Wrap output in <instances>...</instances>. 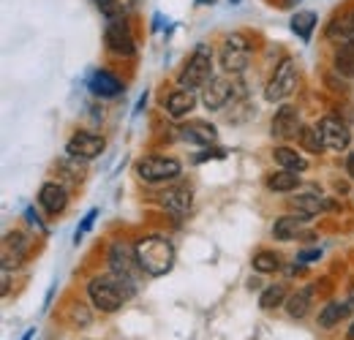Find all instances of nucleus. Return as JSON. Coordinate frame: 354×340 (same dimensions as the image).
Returning <instances> with one entry per match:
<instances>
[{
    "label": "nucleus",
    "instance_id": "nucleus-28",
    "mask_svg": "<svg viewBox=\"0 0 354 340\" xmlns=\"http://www.w3.org/2000/svg\"><path fill=\"white\" fill-rule=\"evenodd\" d=\"M98 11L106 17V22H118V19H126V8L120 0H95Z\"/></svg>",
    "mask_w": 354,
    "mask_h": 340
},
{
    "label": "nucleus",
    "instance_id": "nucleus-16",
    "mask_svg": "<svg viewBox=\"0 0 354 340\" xmlns=\"http://www.w3.org/2000/svg\"><path fill=\"white\" fill-rule=\"evenodd\" d=\"M88 87L90 93L98 95V98H115V95L123 93V82L109 71H93V77L88 79Z\"/></svg>",
    "mask_w": 354,
    "mask_h": 340
},
{
    "label": "nucleus",
    "instance_id": "nucleus-10",
    "mask_svg": "<svg viewBox=\"0 0 354 340\" xmlns=\"http://www.w3.org/2000/svg\"><path fill=\"white\" fill-rule=\"evenodd\" d=\"M300 131H303V120H300L297 106H289V104L278 106V112H275V117H272V123H270L272 139H278V142H289V139L300 136Z\"/></svg>",
    "mask_w": 354,
    "mask_h": 340
},
{
    "label": "nucleus",
    "instance_id": "nucleus-31",
    "mask_svg": "<svg viewBox=\"0 0 354 340\" xmlns=\"http://www.w3.org/2000/svg\"><path fill=\"white\" fill-rule=\"evenodd\" d=\"M71 319H74V321H82V324H90V313H88V308H85L82 302H77V305L71 308Z\"/></svg>",
    "mask_w": 354,
    "mask_h": 340
},
{
    "label": "nucleus",
    "instance_id": "nucleus-27",
    "mask_svg": "<svg viewBox=\"0 0 354 340\" xmlns=\"http://www.w3.org/2000/svg\"><path fill=\"white\" fill-rule=\"evenodd\" d=\"M327 39L335 44H346L354 41V25L352 19H335L330 28H327Z\"/></svg>",
    "mask_w": 354,
    "mask_h": 340
},
{
    "label": "nucleus",
    "instance_id": "nucleus-24",
    "mask_svg": "<svg viewBox=\"0 0 354 340\" xmlns=\"http://www.w3.org/2000/svg\"><path fill=\"white\" fill-rule=\"evenodd\" d=\"M310 305H313V289H300L286 299V313L292 319H303V316H308Z\"/></svg>",
    "mask_w": 354,
    "mask_h": 340
},
{
    "label": "nucleus",
    "instance_id": "nucleus-20",
    "mask_svg": "<svg viewBox=\"0 0 354 340\" xmlns=\"http://www.w3.org/2000/svg\"><path fill=\"white\" fill-rule=\"evenodd\" d=\"M289 202H292V207H295L297 213L308 215V218L319 215L322 210H333V207H335L333 202H327L324 196H316V193H303V196H295V199H289Z\"/></svg>",
    "mask_w": 354,
    "mask_h": 340
},
{
    "label": "nucleus",
    "instance_id": "nucleus-18",
    "mask_svg": "<svg viewBox=\"0 0 354 340\" xmlns=\"http://www.w3.org/2000/svg\"><path fill=\"white\" fill-rule=\"evenodd\" d=\"M272 161H275L281 169L297 171V174L308 169V158H306L303 153H297L295 147H286V144H281V147L272 150Z\"/></svg>",
    "mask_w": 354,
    "mask_h": 340
},
{
    "label": "nucleus",
    "instance_id": "nucleus-25",
    "mask_svg": "<svg viewBox=\"0 0 354 340\" xmlns=\"http://www.w3.org/2000/svg\"><path fill=\"white\" fill-rule=\"evenodd\" d=\"M313 28H316V14H313V11H297V14L292 17V33H295L297 39L310 41Z\"/></svg>",
    "mask_w": 354,
    "mask_h": 340
},
{
    "label": "nucleus",
    "instance_id": "nucleus-39",
    "mask_svg": "<svg viewBox=\"0 0 354 340\" xmlns=\"http://www.w3.org/2000/svg\"><path fill=\"white\" fill-rule=\"evenodd\" d=\"M229 3H240V0H229Z\"/></svg>",
    "mask_w": 354,
    "mask_h": 340
},
{
    "label": "nucleus",
    "instance_id": "nucleus-35",
    "mask_svg": "<svg viewBox=\"0 0 354 340\" xmlns=\"http://www.w3.org/2000/svg\"><path fill=\"white\" fill-rule=\"evenodd\" d=\"M349 174H352V177H354V153H352V155H349Z\"/></svg>",
    "mask_w": 354,
    "mask_h": 340
},
{
    "label": "nucleus",
    "instance_id": "nucleus-32",
    "mask_svg": "<svg viewBox=\"0 0 354 340\" xmlns=\"http://www.w3.org/2000/svg\"><path fill=\"white\" fill-rule=\"evenodd\" d=\"M319 251H303V254L297 256V261H300V264H310V261H316V258H319Z\"/></svg>",
    "mask_w": 354,
    "mask_h": 340
},
{
    "label": "nucleus",
    "instance_id": "nucleus-3",
    "mask_svg": "<svg viewBox=\"0 0 354 340\" xmlns=\"http://www.w3.org/2000/svg\"><path fill=\"white\" fill-rule=\"evenodd\" d=\"M213 79V52L199 44L194 49V55L188 57V63L183 66V71L177 74V87L183 90H202Z\"/></svg>",
    "mask_w": 354,
    "mask_h": 340
},
{
    "label": "nucleus",
    "instance_id": "nucleus-36",
    "mask_svg": "<svg viewBox=\"0 0 354 340\" xmlns=\"http://www.w3.org/2000/svg\"><path fill=\"white\" fill-rule=\"evenodd\" d=\"M33 335H36V332H33V330H30V332H28V335H25V338H22V340H30V338H33Z\"/></svg>",
    "mask_w": 354,
    "mask_h": 340
},
{
    "label": "nucleus",
    "instance_id": "nucleus-34",
    "mask_svg": "<svg viewBox=\"0 0 354 340\" xmlns=\"http://www.w3.org/2000/svg\"><path fill=\"white\" fill-rule=\"evenodd\" d=\"M25 218H28V220H30V223H33V226H36L39 232H44V223L39 220V215L33 213V210H25Z\"/></svg>",
    "mask_w": 354,
    "mask_h": 340
},
{
    "label": "nucleus",
    "instance_id": "nucleus-13",
    "mask_svg": "<svg viewBox=\"0 0 354 340\" xmlns=\"http://www.w3.org/2000/svg\"><path fill=\"white\" fill-rule=\"evenodd\" d=\"M39 205L46 210V215H60L68 207V191L57 182H44L39 191Z\"/></svg>",
    "mask_w": 354,
    "mask_h": 340
},
{
    "label": "nucleus",
    "instance_id": "nucleus-5",
    "mask_svg": "<svg viewBox=\"0 0 354 340\" xmlns=\"http://www.w3.org/2000/svg\"><path fill=\"white\" fill-rule=\"evenodd\" d=\"M183 174V167L175 158H167V155H147L136 164V177L142 182H150V185H158V182H172Z\"/></svg>",
    "mask_w": 354,
    "mask_h": 340
},
{
    "label": "nucleus",
    "instance_id": "nucleus-17",
    "mask_svg": "<svg viewBox=\"0 0 354 340\" xmlns=\"http://www.w3.org/2000/svg\"><path fill=\"white\" fill-rule=\"evenodd\" d=\"M180 136L185 142H191V144L207 147V144H213L218 139V131H216V126H210L205 120H191V123H185V126L180 128Z\"/></svg>",
    "mask_w": 354,
    "mask_h": 340
},
{
    "label": "nucleus",
    "instance_id": "nucleus-29",
    "mask_svg": "<svg viewBox=\"0 0 354 340\" xmlns=\"http://www.w3.org/2000/svg\"><path fill=\"white\" fill-rule=\"evenodd\" d=\"M281 267V256L272 254V251H259L254 256V270L257 272H275Z\"/></svg>",
    "mask_w": 354,
    "mask_h": 340
},
{
    "label": "nucleus",
    "instance_id": "nucleus-23",
    "mask_svg": "<svg viewBox=\"0 0 354 340\" xmlns=\"http://www.w3.org/2000/svg\"><path fill=\"white\" fill-rule=\"evenodd\" d=\"M333 66H335V71H338L341 77H346V79H354V41L341 44V46L335 49Z\"/></svg>",
    "mask_w": 354,
    "mask_h": 340
},
{
    "label": "nucleus",
    "instance_id": "nucleus-2",
    "mask_svg": "<svg viewBox=\"0 0 354 340\" xmlns=\"http://www.w3.org/2000/svg\"><path fill=\"white\" fill-rule=\"evenodd\" d=\"M133 292L115 275H95L88 283V297L95 310L101 313H115L123 308V302L131 297Z\"/></svg>",
    "mask_w": 354,
    "mask_h": 340
},
{
    "label": "nucleus",
    "instance_id": "nucleus-40",
    "mask_svg": "<svg viewBox=\"0 0 354 340\" xmlns=\"http://www.w3.org/2000/svg\"><path fill=\"white\" fill-rule=\"evenodd\" d=\"M352 25H354V17H352Z\"/></svg>",
    "mask_w": 354,
    "mask_h": 340
},
{
    "label": "nucleus",
    "instance_id": "nucleus-21",
    "mask_svg": "<svg viewBox=\"0 0 354 340\" xmlns=\"http://www.w3.org/2000/svg\"><path fill=\"white\" fill-rule=\"evenodd\" d=\"M270 191H275V193H292V191H297V185H300V174L297 171H272L270 177H267L265 182Z\"/></svg>",
    "mask_w": 354,
    "mask_h": 340
},
{
    "label": "nucleus",
    "instance_id": "nucleus-7",
    "mask_svg": "<svg viewBox=\"0 0 354 340\" xmlns=\"http://www.w3.org/2000/svg\"><path fill=\"white\" fill-rule=\"evenodd\" d=\"M295 87H297V66H295V60H283L278 68H275V74L270 77V82L265 87V98L270 104H278V101H286L292 93H295Z\"/></svg>",
    "mask_w": 354,
    "mask_h": 340
},
{
    "label": "nucleus",
    "instance_id": "nucleus-37",
    "mask_svg": "<svg viewBox=\"0 0 354 340\" xmlns=\"http://www.w3.org/2000/svg\"><path fill=\"white\" fill-rule=\"evenodd\" d=\"M349 340H354V324L349 327Z\"/></svg>",
    "mask_w": 354,
    "mask_h": 340
},
{
    "label": "nucleus",
    "instance_id": "nucleus-30",
    "mask_svg": "<svg viewBox=\"0 0 354 340\" xmlns=\"http://www.w3.org/2000/svg\"><path fill=\"white\" fill-rule=\"evenodd\" d=\"M95 218H98V210H90V213L85 215V220H82V226H80V229H77V234H74V243H77V245L82 243V237H85V234H88L90 229H93V223H95Z\"/></svg>",
    "mask_w": 354,
    "mask_h": 340
},
{
    "label": "nucleus",
    "instance_id": "nucleus-22",
    "mask_svg": "<svg viewBox=\"0 0 354 340\" xmlns=\"http://www.w3.org/2000/svg\"><path fill=\"white\" fill-rule=\"evenodd\" d=\"M346 316H349V305H346V302H327V305L322 308V313H319V327L333 330V327L341 324Z\"/></svg>",
    "mask_w": 354,
    "mask_h": 340
},
{
    "label": "nucleus",
    "instance_id": "nucleus-8",
    "mask_svg": "<svg viewBox=\"0 0 354 340\" xmlns=\"http://www.w3.org/2000/svg\"><path fill=\"white\" fill-rule=\"evenodd\" d=\"M316 133L324 144V150H333V153H341L352 144V131L344 126L338 117H322L316 123Z\"/></svg>",
    "mask_w": 354,
    "mask_h": 340
},
{
    "label": "nucleus",
    "instance_id": "nucleus-1",
    "mask_svg": "<svg viewBox=\"0 0 354 340\" xmlns=\"http://www.w3.org/2000/svg\"><path fill=\"white\" fill-rule=\"evenodd\" d=\"M133 251H136L142 272H147L150 278H164V275H169L172 267H175V245H172L167 237H161V234H147V237H142V240L133 245Z\"/></svg>",
    "mask_w": 354,
    "mask_h": 340
},
{
    "label": "nucleus",
    "instance_id": "nucleus-6",
    "mask_svg": "<svg viewBox=\"0 0 354 340\" xmlns=\"http://www.w3.org/2000/svg\"><path fill=\"white\" fill-rule=\"evenodd\" d=\"M251 60V44L243 33H232L221 44V66L226 74H243Z\"/></svg>",
    "mask_w": 354,
    "mask_h": 340
},
{
    "label": "nucleus",
    "instance_id": "nucleus-15",
    "mask_svg": "<svg viewBox=\"0 0 354 340\" xmlns=\"http://www.w3.org/2000/svg\"><path fill=\"white\" fill-rule=\"evenodd\" d=\"M310 218L308 215H283V218H278L275 223H272V237L275 240H281V243H292V240H297V234L303 232V226L308 223Z\"/></svg>",
    "mask_w": 354,
    "mask_h": 340
},
{
    "label": "nucleus",
    "instance_id": "nucleus-11",
    "mask_svg": "<svg viewBox=\"0 0 354 340\" xmlns=\"http://www.w3.org/2000/svg\"><path fill=\"white\" fill-rule=\"evenodd\" d=\"M104 41H106V49L112 55H120V57H131L136 52V44H133V36L126 25V19H118V22H106L104 28Z\"/></svg>",
    "mask_w": 354,
    "mask_h": 340
},
{
    "label": "nucleus",
    "instance_id": "nucleus-26",
    "mask_svg": "<svg viewBox=\"0 0 354 340\" xmlns=\"http://www.w3.org/2000/svg\"><path fill=\"white\" fill-rule=\"evenodd\" d=\"M278 305H286V286L283 283H275V286H267L259 297V308L262 310H272Z\"/></svg>",
    "mask_w": 354,
    "mask_h": 340
},
{
    "label": "nucleus",
    "instance_id": "nucleus-38",
    "mask_svg": "<svg viewBox=\"0 0 354 340\" xmlns=\"http://www.w3.org/2000/svg\"><path fill=\"white\" fill-rule=\"evenodd\" d=\"M283 3H286V6H289V3H295V0H283Z\"/></svg>",
    "mask_w": 354,
    "mask_h": 340
},
{
    "label": "nucleus",
    "instance_id": "nucleus-12",
    "mask_svg": "<svg viewBox=\"0 0 354 340\" xmlns=\"http://www.w3.org/2000/svg\"><path fill=\"white\" fill-rule=\"evenodd\" d=\"M234 95V82L229 77H213L207 85L202 87V104L210 109V112H218L223 109Z\"/></svg>",
    "mask_w": 354,
    "mask_h": 340
},
{
    "label": "nucleus",
    "instance_id": "nucleus-33",
    "mask_svg": "<svg viewBox=\"0 0 354 340\" xmlns=\"http://www.w3.org/2000/svg\"><path fill=\"white\" fill-rule=\"evenodd\" d=\"M207 158H223V150H205L202 155H196V161L202 164V161H207Z\"/></svg>",
    "mask_w": 354,
    "mask_h": 340
},
{
    "label": "nucleus",
    "instance_id": "nucleus-4",
    "mask_svg": "<svg viewBox=\"0 0 354 340\" xmlns=\"http://www.w3.org/2000/svg\"><path fill=\"white\" fill-rule=\"evenodd\" d=\"M109 270L115 278H120L131 292H136V283H139V258H136V251L129 248L126 243H115L109 248Z\"/></svg>",
    "mask_w": 354,
    "mask_h": 340
},
{
    "label": "nucleus",
    "instance_id": "nucleus-19",
    "mask_svg": "<svg viewBox=\"0 0 354 340\" xmlns=\"http://www.w3.org/2000/svg\"><path fill=\"white\" fill-rule=\"evenodd\" d=\"M194 104H196V95H194V90H175V93H169L167 95V112H169V117H185L191 109H194Z\"/></svg>",
    "mask_w": 354,
    "mask_h": 340
},
{
    "label": "nucleus",
    "instance_id": "nucleus-14",
    "mask_svg": "<svg viewBox=\"0 0 354 340\" xmlns=\"http://www.w3.org/2000/svg\"><path fill=\"white\" fill-rule=\"evenodd\" d=\"M158 202H161V207L169 210V213L185 215L191 210L194 193H191V188H185V185H175V188H167V191L158 196Z\"/></svg>",
    "mask_w": 354,
    "mask_h": 340
},
{
    "label": "nucleus",
    "instance_id": "nucleus-9",
    "mask_svg": "<svg viewBox=\"0 0 354 340\" xmlns=\"http://www.w3.org/2000/svg\"><path fill=\"white\" fill-rule=\"evenodd\" d=\"M104 147H106L104 136H98L93 131H80V133H74L66 142L68 158H77V161H93V158H98L104 153Z\"/></svg>",
    "mask_w": 354,
    "mask_h": 340
}]
</instances>
